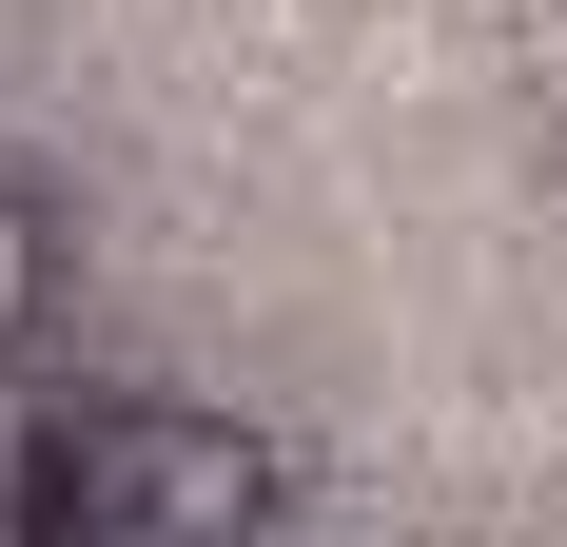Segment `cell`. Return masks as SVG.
<instances>
[{
  "label": "cell",
  "instance_id": "cell-2",
  "mask_svg": "<svg viewBox=\"0 0 567 547\" xmlns=\"http://www.w3.org/2000/svg\"><path fill=\"white\" fill-rule=\"evenodd\" d=\"M40 313H59V216L0 176V352H40Z\"/></svg>",
  "mask_w": 567,
  "mask_h": 547
},
{
  "label": "cell",
  "instance_id": "cell-1",
  "mask_svg": "<svg viewBox=\"0 0 567 547\" xmlns=\"http://www.w3.org/2000/svg\"><path fill=\"white\" fill-rule=\"evenodd\" d=\"M275 508H293V469L176 391H79L0 450V528H79V547H196V528H275Z\"/></svg>",
  "mask_w": 567,
  "mask_h": 547
}]
</instances>
